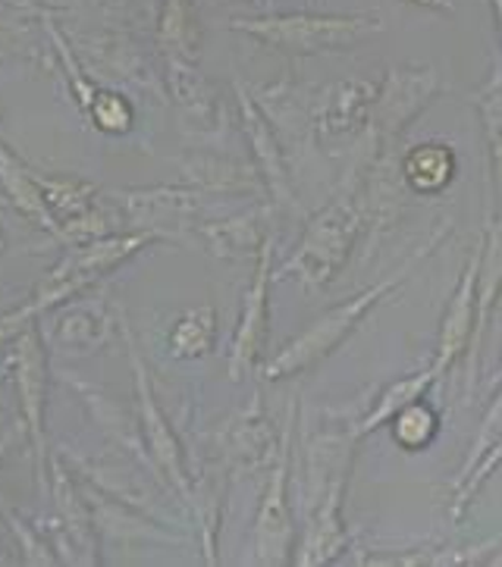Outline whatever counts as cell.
I'll return each instance as SVG.
<instances>
[{
    "label": "cell",
    "mask_w": 502,
    "mask_h": 567,
    "mask_svg": "<svg viewBox=\"0 0 502 567\" xmlns=\"http://www.w3.org/2000/svg\"><path fill=\"white\" fill-rule=\"evenodd\" d=\"M270 241H264L258 248V270L255 279L245 292L243 313H239V327H236V339H233V351H229V380L239 383L245 373L252 370L255 358L260 354L264 336H267V289H270Z\"/></svg>",
    "instance_id": "obj_7"
},
{
    "label": "cell",
    "mask_w": 502,
    "mask_h": 567,
    "mask_svg": "<svg viewBox=\"0 0 502 567\" xmlns=\"http://www.w3.org/2000/svg\"><path fill=\"white\" fill-rule=\"evenodd\" d=\"M94 123L104 128V132H126L132 123V113L126 107V101L116 97V94H101L98 104H94Z\"/></svg>",
    "instance_id": "obj_25"
},
{
    "label": "cell",
    "mask_w": 502,
    "mask_h": 567,
    "mask_svg": "<svg viewBox=\"0 0 502 567\" xmlns=\"http://www.w3.org/2000/svg\"><path fill=\"white\" fill-rule=\"evenodd\" d=\"M440 377L433 373V367L430 370H424V373H414V377H402V380H396L392 385H387V392L377 399V404H373V411L361 421V426H358V433L355 436H368V433H373L380 423L392 421L399 411H406L409 404H414L424 392H428L430 385L437 383Z\"/></svg>",
    "instance_id": "obj_20"
},
{
    "label": "cell",
    "mask_w": 502,
    "mask_h": 567,
    "mask_svg": "<svg viewBox=\"0 0 502 567\" xmlns=\"http://www.w3.org/2000/svg\"><path fill=\"white\" fill-rule=\"evenodd\" d=\"M239 32L283 54H327L342 51L361 38L383 32V19L373 13L355 17H317V13H283L267 19H236Z\"/></svg>",
    "instance_id": "obj_2"
},
{
    "label": "cell",
    "mask_w": 502,
    "mask_h": 567,
    "mask_svg": "<svg viewBox=\"0 0 502 567\" xmlns=\"http://www.w3.org/2000/svg\"><path fill=\"white\" fill-rule=\"evenodd\" d=\"M500 464H502V436L493 442L490 449H486L484 455H481V461L474 464V471L465 476V483H462V486H455V505H452V517H462V514H465L471 495L484 486L486 480H490V474H493Z\"/></svg>",
    "instance_id": "obj_23"
},
{
    "label": "cell",
    "mask_w": 502,
    "mask_h": 567,
    "mask_svg": "<svg viewBox=\"0 0 502 567\" xmlns=\"http://www.w3.org/2000/svg\"><path fill=\"white\" fill-rule=\"evenodd\" d=\"M402 286V274L392 276V279H383L377 286H368L365 292H358L349 301L336 305L334 311L320 313L315 323L305 332H298L296 339L289 346L277 351L267 364H264V377L267 380H283V377H293L298 370H308L315 367L317 361H324L334 348L342 346V339L371 313V308H377L383 298H390L396 289Z\"/></svg>",
    "instance_id": "obj_4"
},
{
    "label": "cell",
    "mask_w": 502,
    "mask_h": 567,
    "mask_svg": "<svg viewBox=\"0 0 502 567\" xmlns=\"http://www.w3.org/2000/svg\"><path fill=\"white\" fill-rule=\"evenodd\" d=\"M433 430H437V417H433V411L424 408V404L414 402L406 411L396 414V442L411 449V452L424 449L433 440Z\"/></svg>",
    "instance_id": "obj_22"
},
{
    "label": "cell",
    "mask_w": 502,
    "mask_h": 567,
    "mask_svg": "<svg viewBox=\"0 0 502 567\" xmlns=\"http://www.w3.org/2000/svg\"><path fill=\"white\" fill-rule=\"evenodd\" d=\"M411 3H421V7H433V10H452V0H411Z\"/></svg>",
    "instance_id": "obj_26"
},
{
    "label": "cell",
    "mask_w": 502,
    "mask_h": 567,
    "mask_svg": "<svg viewBox=\"0 0 502 567\" xmlns=\"http://www.w3.org/2000/svg\"><path fill=\"white\" fill-rule=\"evenodd\" d=\"M471 104L478 107L481 123H484L490 161H493V183H496V195L502 198V60L493 63L490 79L484 82V89L471 97Z\"/></svg>",
    "instance_id": "obj_18"
},
{
    "label": "cell",
    "mask_w": 502,
    "mask_h": 567,
    "mask_svg": "<svg viewBox=\"0 0 502 567\" xmlns=\"http://www.w3.org/2000/svg\"><path fill=\"white\" fill-rule=\"evenodd\" d=\"M502 430V392L496 402L490 404V411H486L484 423H481V433H478V440H474V449H471V457H468V464L462 467V474H459V480H455V486H462L465 483V476L474 471V464L481 461V455H484L486 449L496 442V433Z\"/></svg>",
    "instance_id": "obj_24"
},
{
    "label": "cell",
    "mask_w": 502,
    "mask_h": 567,
    "mask_svg": "<svg viewBox=\"0 0 502 567\" xmlns=\"http://www.w3.org/2000/svg\"><path fill=\"white\" fill-rule=\"evenodd\" d=\"M239 101H243L245 132H248V138H252L255 161H258L260 173H264V179L270 183L274 198L283 204H289L293 192H289V176H286V166H283V154H279L277 135L270 132V126H267V120L258 113V107H252V101L245 97V92H239Z\"/></svg>",
    "instance_id": "obj_15"
},
{
    "label": "cell",
    "mask_w": 502,
    "mask_h": 567,
    "mask_svg": "<svg viewBox=\"0 0 502 567\" xmlns=\"http://www.w3.org/2000/svg\"><path fill=\"white\" fill-rule=\"evenodd\" d=\"M130 358H132V370H135V385H139V399H142V417H145V433H148L151 449H154V457L157 464L164 467V474L186 493L188 480L186 471H183V452H180V442L176 436L170 433L167 417L161 414V408L154 404V395L148 389V377H145V367L139 361L135 354V346L130 342Z\"/></svg>",
    "instance_id": "obj_12"
},
{
    "label": "cell",
    "mask_w": 502,
    "mask_h": 567,
    "mask_svg": "<svg viewBox=\"0 0 502 567\" xmlns=\"http://www.w3.org/2000/svg\"><path fill=\"white\" fill-rule=\"evenodd\" d=\"M474 320H478V251L468 257L465 270L459 276V286L449 298V308L440 323V342L433 358V373L443 377L455 358L474 342Z\"/></svg>",
    "instance_id": "obj_8"
},
{
    "label": "cell",
    "mask_w": 502,
    "mask_h": 567,
    "mask_svg": "<svg viewBox=\"0 0 502 567\" xmlns=\"http://www.w3.org/2000/svg\"><path fill=\"white\" fill-rule=\"evenodd\" d=\"M365 226V204L355 195L336 198L317 210L305 226L296 255L279 267V279H296L305 289H324L352 255V245Z\"/></svg>",
    "instance_id": "obj_1"
},
{
    "label": "cell",
    "mask_w": 502,
    "mask_h": 567,
    "mask_svg": "<svg viewBox=\"0 0 502 567\" xmlns=\"http://www.w3.org/2000/svg\"><path fill=\"white\" fill-rule=\"evenodd\" d=\"M342 489H346V467H339L327 486V493L320 498V508H317L311 527L305 533V546L298 561L301 565H327L334 561L339 551L349 546V533L342 527Z\"/></svg>",
    "instance_id": "obj_9"
},
{
    "label": "cell",
    "mask_w": 502,
    "mask_h": 567,
    "mask_svg": "<svg viewBox=\"0 0 502 567\" xmlns=\"http://www.w3.org/2000/svg\"><path fill=\"white\" fill-rule=\"evenodd\" d=\"M264 233V210H245L236 214L224 223H205L202 226V238H205L207 251L217 257H248L258 255L255 248H260L267 238H260Z\"/></svg>",
    "instance_id": "obj_14"
},
{
    "label": "cell",
    "mask_w": 502,
    "mask_h": 567,
    "mask_svg": "<svg viewBox=\"0 0 502 567\" xmlns=\"http://www.w3.org/2000/svg\"><path fill=\"white\" fill-rule=\"evenodd\" d=\"M286 483H289V430L279 442L277 471L270 476V486L260 502L258 524H255V561L258 565H286L289 561V543H293V517L286 502Z\"/></svg>",
    "instance_id": "obj_6"
},
{
    "label": "cell",
    "mask_w": 502,
    "mask_h": 567,
    "mask_svg": "<svg viewBox=\"0 0 502 567\" xmlns=\"http://www.w3.org/2000/svg\"><path fill=\"white\" fill-rule=\"evenodd\" d=\"M502 292V214L486 226L484 245L478 248V320H474V342L481 346L486 320Z\"/></svg>",
    "instance_id": "obj_13"
},
{
    "label": "cell",
    "mask_w": 502,
    "mask_h": 567,
    "mask_svg": "<svg viewBox=\"0 0 502 567\" xmlns=\"http://www.w3.org/2000/svg\"><path fill=\"white\" fill-rule=\"evenodd\" d=\"M452 173H455V154H452V147L440 145V142L411 147L402 161V179L418 195L443 192L452 183Z\"/></svg>",
    "instance_id": "obj_17"
},
{
    "label": "cell",
    "mask_w": 502,
    "mask_h": 567,
    "mask_svg": "<svg viewBox=\"0 0 502 567\" xmlns=\"http://www.w3.org/2000/svg\"><path fill=\"white\" fill-rule=\"evenodd\" d=\"M214 336H217V320H214V308H192L186 311L176 327L170 332V348L176 358H205L214 348Z\"/></svg>",
    "instance_id": "obj_21"
},
{
    "label": "cell",
    "mask_w": 502,
    "mask_h": 567,
    "mask_svg": "<svg viewBox=\"0 0 502 567\" xmlns=\"http://www.w3.org/2000/svg\"><path fill=\"white\" fill-rule=\"evenodd\" d=\"M0 248H3V233H0Z\"/></svg>",
    "instance_id": "obj_29"
},
{
    "label": "cell",
    "mask_w": 502,
    "mask_h": 567,
    "mask_svg": "<svg viewBox=\"0 0 502 567\" xmlns=\"http://www.w3.org/2000/svg\"><path fill=\"white\" fill-rule=\"evenodd\" d=\"M205 204L195 192H176V188H154V192H135L130 195V217L142 226H161V223H188L202 214Z\"/></svg>",
    "instance_id": "obj_16"
},
{
    "label": "cell",
    "mask_w": 502,
    "mask_h": 567,
    "mask_svg": "<svg viewBox=\"0 0 502 567\" xmlns=\"http://www.w3.org/2000/svg\"><path fill=\"white\" fill-rule=\"evenodd\" d=\"M0 183H3L7 195L13 198V204H17L22 214H29L32 220L48 226V229H57V220L51 217V210H48V202L41 195L38 179H32L29 169L19 164V161H13L3 147H0Z\"/></svg>",
    "instance_id": "obj_19"
},
{
    "label": "cell",
    "mask_w": 502,
    "mask_h": 567,
    "mask_svg": "<svg viewBox=\"0 0 502 567\" xmlns=\"http://www.w3.org/2000/svg\"><path fill=\"white\" fill-rule=\"evenodd\" d=\"M493 3V13H496V29H500V38H502V0H490Z\"/></svg>",
    "instance_id": "obj_27"
},
{
    "label": "cell",
    "mask_w": 502,
    "mask_h": 567,
    "mask_svg": "<svg viewBox=\"0 0 502 567\" xmlns=\"http://www.w3.org/2000/svg\"><path fill=\"white\" fill-rule=\"evenodd\" d=\"M148 241V236H116V238H94L89 245H79L70 255L57 264L51 274L44 276V282L38 286L35 295L19 308V311L7 313L0 320V342L7 336H13L25 327V320H32L35 313L54 308L60 301H66L70 295L85 289L89 282H94L101 274H107L111 267H116L123 257H130L135 248H142Z\"/></svg>",
    "instance_id": "obj_3"
},
{
    "label": "cell",
    "mask_w": 502,
    "mask_h": 567,
    "mask_svg": "<svg viewBox=\"0 0 502 567\" xmlns=\"http://www.w3.org/2000/svg\"><path fill=\"white\" fill-rule=\"evenodd\" d=\"M493 385H502V367H500V373H496V380H493Z\"/></svg>",
    "instance_id": "obj_28"
},
{
    "label": "cell",
    "mask_w": 502,
    "mask_h": 567,
    "mask_svg": "<svg viewBox=\"0 0 502 567\" xmlns=\"http://www.w3.org/2000/svg\"><path fill=\"white\" fill-rule=\"evenodd\" d=\"M48 367H44V351L38 342V332H22L17 351V380H19V399H22V414H25V426L35 442L38 461H44V433H41V421H44V392H48Z\"/></svg>",
    "instance_id": "obj_11"
},
{
    "label": "cell",
    "mask_w": 502,
    "mask_h": 567,
    "mask_svg": "<svg viewBox=\"0 0 502 567\" xmlns=\"http://www.w3.org/2000/svg\"><path fill=\"white\" fill-rule=\"evenodd\" d=\"M377 82L371 79H342L324 92V101L317 104L315 126L324 135H342L358 128L371 116V104L377 97Z\"/></svg>",
    "instance_id": "obj_10"
},
{
    "label": "cell",
    "mask_w": 502,
    "mask_h": 567,
    "mask_svg": "<svg viewBox=\"0 0 502 567\" xmlns=\"http://www.w3.org/2000/svg\"><path fill=\"white\" fill-rule=\"evenodd\" d=\"M440 92V73L433 66H392L383 85L377 89L371 104V132L377 145L390 147L402 128L409 126L418 113L430 104V97Z\"/></svg>",
    "instance_id": "obj_5"
}]
</instances>
